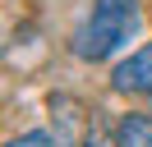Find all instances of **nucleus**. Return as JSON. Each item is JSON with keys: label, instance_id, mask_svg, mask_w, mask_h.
Here are the masks:
<instances>
[{"label": "nucleus", "instance_id": "obj_1", "mask_svg": "<svg viewBox=\"0 0 152 147\" xmlns=\"http://www.w3.org/2000/svg\"><path fill=\"white\" fill-rule=\"evenodd\" d=\"M134 28H138V0H92L83 23L74 28V55L78 60H106L129 41Z\"/></svg>", "mask_w": 152, "mask_h": 147}, {"label": "nucleus", "instance_id": "obj_2", "mask_svg": "<svg viewBox=\"0 0 152 147\" xmlns=\"http://www.w3.org/2000/svg\"><path fill=\"white\" fill-rule=\"evenodd\" d=\"M111 87L115 92H134V97H152V46H143L124 64H115Z\"/></svg>", "mask_w": 152, "mask_h": 147}, {"label": "nucleus", "instance_id": "obj_3", "mask_svg": "<svg viewBox=\"0 0 152 147\" xmlns=\"http://www.w3.org/2000/svg\"><path fill=\"white\" fill-rule=\"evenodd\" d=\"M115 147H152V115L129 110V115L115 124Z\"/></svg>", "mask_w": 152, "mask_h": 147}, {"label": "nucleus", "instance_id": "obj_4", "mask_svg": "<svg viewBox=\"0 0 152 147\" xmlns=\"http://www.w3.org/2000/svg\"><path fill=\"white\" fill-rule=\"evenodd\" d=\"M5 147H56V143H51V133H42V129H32V133H19V138H10Z\"/></svg>", "mask_w": 152, "mask_h": 147}, {"label": "nucleus", "instance_id": "obj_5", "mask_svg": "<svg viewBox=\"0 0 152 147\" xmlns=\"http://www.w3.org/2000/svg\"><path fill=\"white\" fill-rule=\"evenodd\" d=\"M83 147H115V138H111V133H102V129L92 124V129L83 133Z\"/></svg>", "mask_w": 152, "mask_h": 147}]
</instances>
